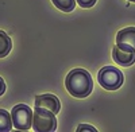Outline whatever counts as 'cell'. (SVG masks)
<instances>
[{
	"label": "cell",
	"instance_id": "cell-1",
	"mask_svg": "<svg viewBox=\"0 0 135 132\" xmlns=\"http://www.w3.org/2000/svg\"><path fill=\"white\" fill-rule=\"evenodd\" d=\"M65 86L73 97L84 98L91 94L93 89L92 77L84 69H74L66 75Z\"/></svg>",
	"mask_w": 135,
	"mask_h": 132
},
{
	"label": "cell",
	"instance_id": "cell-2",
	"mask_svg": "<svg viewBox=\"0 0 135 132\" xmlns=\"http://www.w3.org/2000/svg\"><path fill=\"white\" fill-rule=\"evenodd\" d=\"M46 108L35 106L32 117V129L37 132H53L57 129V117Z\"/></svg>",
	"mask_w": 135,
	"mask_h": 132
},
{
	"label": "cell",
	"instance_id": "cell-3",
	"mask_svg": "<svg viewBox=\"0 0 135 132\" xmlns=\"http://www.w3.org/2000/svg\"><path fill=\"white\" fill-rule=\"evenodd\" d=\"M99 84L107 90H116L123 84V73L114 66H104L97 74Z\"/></svg>",
	"mask_w": 135,
	"mask_h": 132
},
{
	"label": "cell",
	"instance_id": "cell-4",
	"mask_svg": "<svg viewBox=\"0 0 135 132\" xmlns=\"http://www.w3.org/2000/svg\"><path fill=\"white\" fill-rule=\"evenodd\" d=\"M11 116H12V123H14L15 128H18L20 131H27L32 127L34 113L30 106H27L25 104H18L12 108Z\"/></svg>",
	"mask_w": 135,
	"mask_h": 132
},
{
	"label": "cell",
	"instance_id": "cell-5",
	"mask_svg": "<svg viewBox=\"0 0 135 132\" xmlns=\"http://www.w3.org/2000/svg\"><path fill=\"white\" fill-rule=\"evenodd\" d=\"M116 46L127 51H135V27H127L118 32Z\"/></svg>",
	"mask_w": 135,
	"mask_h": 132
},
{
	"label": "cell",
	"instance_id": "cell-6",
	"mask_svg": "<svg viewBox=\"0 0 135 132\" xmlns=\"http://www.w3.org/2000/svg\"><path fill=\"white\" fill-rule=\"evenodd\" d=\"M35 106L46 108L57 115L61 109V103L57 98V96H54L51 93H46V94H39L35 97Z\"/></svg>",
	"mask_w": 135,
	"mask_h": 132
},
{
	"label": "cell",
	"instance_id": "cell-7",
	"mask_svg": "<svg viewBox=\"0 0 135 132\" xmlns=\"http://www.w3.org/2000/svg\"><path fill=\"white\" fill-rule=\"evenodd\" d=\"M112 57H114V61L120 66H131L135 62V51H127L115 46L112 50Z\"/></svg>",
	"mask_w": 135,
	"mask_h": 132
},
{
	"label": "cell",
	"instance_id": "cell-8",
	"mask_svg": "<svg viewBox=\"0 0 135 132\" xmlns=\"http://www.w3.org/2000/svg\"><path fill=\"white\" fill-rule=\"evenodd\" d=\"M12 49V42L3 30H0V58L6 57Z\"/></svg>",
	"mask_w": 135,
	"mask_h": 132
},
{
	"label": "cell",
	"instance_id": "cell-9",
	"mask_svg": "<svg viewBox=\"0 0 135 132\" xmlns=\"http://www.w3.org/2000/svg\"><path fill=\"white\" fill-rule=\"evenodd\" d=\"M12 116L7 111L0 109V132H8L12 129Z\"/></svg>",
	"mask_w": 135,
	"mask_h": 132
},
{
	"label": "cell",
	"instance_id": "cell-10",
	"mask_svg": "<svg viewBox=\"0 0 135 132\" xmlns=\"http://www.w3.org/2000/svg\"><path fill=\"white\" fill-rule=\"evenodd\" d=\"M51 2L64 12H72L76 7V0H51Z\"/></svg>",
	"mask_w": 135,
	"mask_h": 132
},
{
	"label": "cell",
	"instance_id": "cell-11",
	"mask_svg": "<svg viewBox=\"0 0 135 132\" xmlns=\"http://www.w3.org/2000/svg\"><path fill=\"white\" fill-rule=\"evenodd\" d=\"M77 3H78V6L83 7V8H91V7L95 6L96 0H77Z\"/></svg>",
	"mask_w": 135,
	"mask_h": 132
},
{
	"label": "cell",
	"instance_id": "cell-12",
	"mask_svg": "<svg viewBox=\"0 0 135 132\" xmlns=\"http://www.w3.org/2000/svg\"><path fill=\"white\" fill-rule=\"evenodd\" d=\"M83 131H88V132H96V128H93L92 125H86V124H83L77 128V132H83Z\"/></svg>",
	"mask_w": 135,
	"mask_h": 132
},
{
	"label": "cell",
	"instance_id": "cell-13",
	"mask_svg": "<svg viewBox=\"0 0 135 132\" xmlns=\"http://www.w3.org/2000/svg\"><path fill=\"white\" fill-rule=\"evenodd\" d=\"M6 92V82H4V80L0 77V96H2L3 93Z\"/></svg>",
	"mask_w": 135,
	"mask_h": 132
},
{
	"label": "cell",
	"instance_id": "cell-14",
	"mask_svg": "<svg viewBox=\"0 0 135 132\" xmlns=\"http://www.w3.org/2000/svg\"><path fill=\"white\" fill-rule=\"evenodd\" d=\"M130 2H134V3H135V0H130Z\"/></svg>",
	"mask_w": 135,
	"mask_h": 132
}]
</instances>
